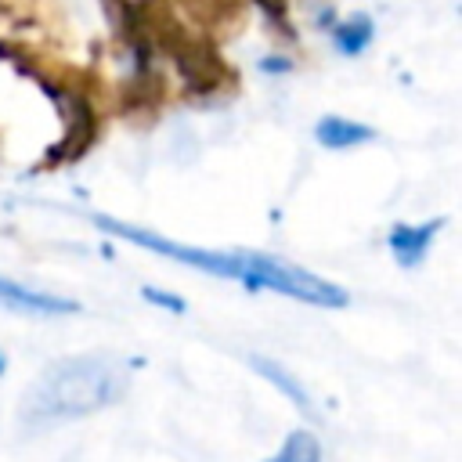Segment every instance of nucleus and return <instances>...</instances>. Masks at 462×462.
Listing matches in <instances>:
<instances>
[{"label": "nucleus", "mask_w": 462, "mask_h": 462, "mask_svg": "<svg viewBox=\"0 0 462 462\" xmlns=\"http://www.w3.org/2000/svg\"><path fill=\"white\" fill-rule=\"evenodd\" d=\"M372 32H375V25H372L368 14H350L346 22L336 25V47L343 54H357V51H365L372 43Z\"/></svg>", "instance_id": "obj_8"}, {"label": "nucleus", "mask_w": 462, "mask_h": 462, "mask_svg": "<svg viewBox=\"0 0 462 462\" xmlns=\"http://www.w3.org/2000/svg\"><path fill=\"white\" fill-rule=\"evenodd\" d=\"M170 7L209 40H224L245 25L249 0H170Z\"/></svg>", "instance_id": "obj_3"}, {"label": "nucleus", "mask_w": 462, "mask_h": 462, "mask_svg": "<svg viewBox=\"0 0 462 462\" xmlns=\"http://www.w3.org/2000/svg\"><path fill=\"white\" fill-rule=\"evenodd\" d=\"M0 303L18 310V314H32V318H51V314H76L79 303L69 296H54L43 289H29L22 282H11L0 274Z\"/></svg>", "instance_id": "obj_4"}, {"label": "nucleus", "mask_w": 462, "mask_h": 462, "mask_svg": "<svg viewBox=\"0 0 462 462\" xmlns=\"http://www.w3.org/2000/svg\"><path fill=\"white\" fill-rule=\"evenodd\" d=\"M253 365H256V368H260V372H263L271 383H278V390H282V393H292V401H296L303 411H310L307 393H303V390H300V386H296V383H292V379H289V375H285V372H282L274 361H267V357H253Z\"/></svg>", "instance_id": "obj_10"}, {"label": "nucleus", "mask_w": 462, "mask_h": 462, "mask_svg": "<svg viewBox=\"0 0 462 462\" xmlns=\"http://www.w3.org/2000/svg\"><path fill=\"white\" fill-rule=\"evenodd\" d=\"M260 11H263V18L274 25V29H282L285 36H292V18H289V4L292 0H253Z\"/></svg>", "instance_id": "obj_11"}, {"label": "nucleus", "mask_w": 462, "mask_h": 462, "mask_svg": "<svg viewBox=\"0 0 462 462\" xmlns=\"http://www.w3.org/2000/svg\"><path fill=\"white\" fill-rule=\"evenodd\" d=\"M4 365H7V361H4V354H0V372H4Z\"/></svg>", "instance_id": "obj_13"}, {"label": "nucleus", "mask_w": 462, "mask_h": 462, "mask_svg": "<svg viewBox=\"0 0 462 462\" xmlns=\"http://www.w3.org/2000/svg\"><path fill=\"white\" fill-rule=\"evenodd\" d=\"M130 383V372L123 361L108 354L90 357H61L40 372V379L22 397V419L40 422H61L79 419L90 411H101L123 397Z\"/></svg>", "instance_id": "obj_2"}, {"label": "nucleus", "mask_w": 462, "mask_h": 462, "mask_svg": "<svg viewBox=\"0 0 462 462\" xmlns=\"http://www.w3.org/2000/svg\"><path fill=\"white\" fill-rule=\"evenodd\" d=\"M94 224L112 238L134 242V245L152 249L159 256H170L184 267H195V271H206V274H217V278H235L249 292L271 289V292H282V296H292V300H303V303H314V307H346V289H339L336 282H325V278H318L303 267H292L278 256L245 253V249H199V245L162 238L148 227H134V224L105 217V213H97Z\"/></svg>", "instance_id": "obj_1"}, {"label": "nucleus", "mask_w": 462, "mask_h": 462, "mask_svg": "<svg viewBox=\"0 0 462 462\" xmlns=\"http://www.w3.org/2000/svg\"><path fill=\"white\" fill-rule=\"evenodd\" d=\"M141 296H144V300H152V303H159V307H166V310H173V314H184V300L166 296V292H159V289H152V285H144V289H141Z\"/></svg>", "instance_id": "obj_12"}, {"label": "nucleus", "mask_w": 462, "mask_h": 462, "mask_svg": "<svg viewBox=\"0 0 462 462\" xmlns=\"http://www.w3.org/2000/svg\"><path fill=\"white\" fill-rule=\"evenodd\" d=\"M314 137H318L325 148L339 152V148H354V144L372 141V137H375V130H372V126H365V123L343 119V116H325V119L314 126Z\"/></svg>", "instance_id": "obj_6"}, {"label": "nucleus", "mask_w": 462, "mask_h": 462, "mask_svg": "<svg viewBox=\"0 0 462 462\" xmlns=\"http://www.w3.org/2000/svg\"><path fill=\"white\" fill-rule=\"evenodd\" d=\"M61 22L54 0H0V22Z\"/></svg>", "instance_id": "obj_7"}, {"label": "nucleus", "mask_w": 462, "mask_h": 462, "mask_svg": "<svg viewBox=\"0 0 462 462\" xmlns=\"http://www.w3.org/2000/svg\"><path fill=\"white\" fill-rule=\"evenodd\" d=\"M267 462H321V444H318L314 433L296 430V433H289V440L282 444V451L271 455Z\"/></svg>", "instance_id": "obj_9"}, {"label": "nucleus", "mask_w": 462, "mask_h": 462, "mask_svg": "<svg viewBox=\"0 0 462 462\" xmlns=\"http://www.w3.org/2000/svg\"><path fill=\"white\" fill-rule=\"evenodd\" d=\"M440 227H444V217L440 220H426V224H397L390 231V249H393L397 263L401 267H415L426 256V249H430V242L437 238Z\"/></svg>", "instance_id": "obj_5"}]
</instances>
